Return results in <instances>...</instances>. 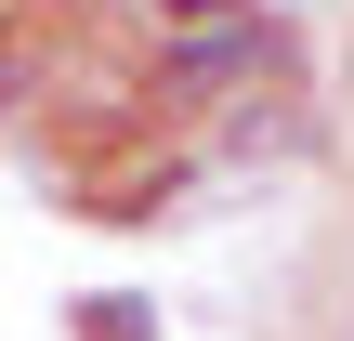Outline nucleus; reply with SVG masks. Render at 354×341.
<instances>
[{"mask_svg":"<svg viewBox=\"0 0 354 341\" xmlns=\"http://www.w3.org/2000/svg\"><path fill=\"white\" fill-rule=\"evenodd\" d=\"M223 13H250V0H158V26H223Z\"/></svg>","mask_w":354,"mask_h":341,"instance_id":"nucleus-2","label":"nucleus"},{"mask_svg":"<svg viewBox=\"0 0 354 341\" xmlns=\"http://www.w3.org/2000/svg\"><path fill=\"white\" fill-rule=\"evenodd\" d=\"M79 341H158V302L145 289H92L79 302Z\"/></svg>","mask_w":354,"mask_h":341,"instance_id":"nucleus-1","label":"nucleus"}]
</instances>
